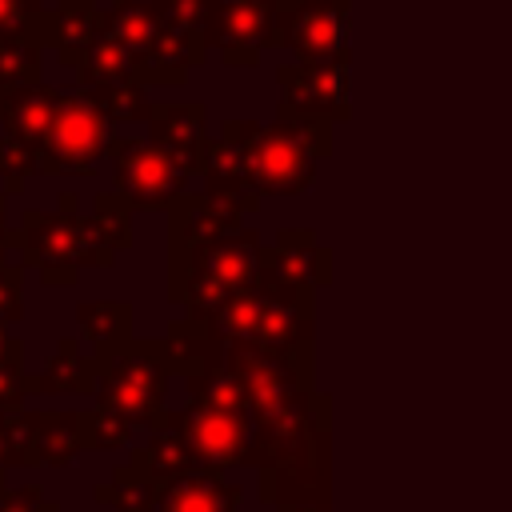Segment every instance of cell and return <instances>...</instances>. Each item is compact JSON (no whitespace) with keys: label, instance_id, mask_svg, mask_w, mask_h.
<instances>
[{"label":"cell","instance_id":"obj_1","mask_svg":"<svg viewBox=\"0 0 512 512\" xmlns=\"http://www.w3.org/2000/svg\"><path fill=\"white\" fill-rule=\"evenodd\" d=\"M260 280V232L240 224L172 252V300L188 308V320H208L236 296L256 292Z\"/></svg>","mask_w":512,"mask_h":512},{"label":"cell","instance_id":"obj_2","mask_svg":"<svg viewBox=\"0 0 512 512\" xmlns=\"http://www.w3.org/2000/svg\"><path fill=\"white\" fill-rule=\"evenodd\" d=\"M164 424L176 428V436L184 440V448L200 468L224 472V468L248 464L252 420L236 380L224 368L188 376V404L176 416H164Z\"/></svg>","mask_w":512,"mask_h":512},{"label":"cell","instance_id":"obj_3","mask_svg":"<svg viewBox=\"0 0 512 512\" xmlns=\"http://www.w3.org/2000/svg\"><path fill=\"white\" fill-rule=\"evenodd\" d=\"M168 348L160 340H128L116 352L96 356V396L100 412L124 420L128 428L164 424V392H168Z\"/></svg>","mask_w":512,"mask_h":512},{"label":"cell","instance_id":"obj_4","mask_svg":"<svg viewBox=\"0 0 512 512\" xmlns=\"http://www.w3.org/2000/svg\"><path fill=\"white\" fill-rule=\"evenodd\" d=\"M232 144L240 148L244 176L256 192L272 196H296L312 184V156L316 144L292 124H276L264 132H244V124H232Z\"/></svg>","mask_w":512,"mask_h":512},{"label":"cell","instance_id":"obj_5","mask_svg":"<svg viewBox=\"0 0 512 512\" xmlns=\"http://www.w3.org/2000/svg\"><path fill=\"white\" fill-rule=\"evenodd\" d=\"M208 324L224 336V340H240L264 352H296V348H312V308L300 304H284L272 300L264 292H248L228 300L224 308H216L208 316Z\"/></svg>","mask_w":512,"mask_h":512},{"label":"cell","instance_id":"obj_6","mask_svg":"<svg viewBox=\"0 0 512 512\" xmlns=\"http://www.w3.org/2000/svg\"><path fill=\"white\" fill-rule=\"evenodd\" d=\"M328 280V252L316 244L308 228H284L272 248H260V280L256 292L312 308L316 284Z\"/></svg>","mask_w":512,"mask_h":512},{"label":"cell","instance_id":"obj_7","mask_svg":"<svg viewBox=\"0 0 512 512\" xmlns=\"http://www.w3.org/2000/svg\"><path fill=\"white\" fill-rule=\"evenodd\" d=\"M116 184L120 200L136 208H164L180 196L184 188V168L164 152V148H144V144H120L116 148Z\"/></svg>","mask_w":512,"mask_h":512},{"label":"cell","instance_id":"obj_8","mask_svg":"<svg viewBox=\"0 0 512 512\" xmlns=\"http://www.w3.org/2000/svg\"><path fill=\"white\" fill-rule=\"evenodd\" d=\"M260 500L268 504H324L328 508V444L288 460L260 468Z\"/></svg>","mask_w":512,"mask_h":512},{"label":"cell","instance_id":"obj_9","mask_svg":"<svg viewBox=\"0 0 512 512\" xmlns=\"http://www.w3.org/2000/svg\"><path fill=\"white\" fill-rule=\"evenodd\" d=\"M240 504H244L240 484L224 480L212 468H192L160 488L152 512H240Z\"/></svg>","mask_w":512,"mask_h":512},{"label":"cell","instance_id":"obj_10","mask_svg":"<svg viewBox=\"0 0 512 512\" xmlns=\"http://www.w3.org/2000/svg\"><path fill=\"white\" fill-rule=\"evenodd\" d=\"M104 128L88 108H64L52 128V152L56 160H68L64 168H92L88 160L100 152Z\"/></svg>","mask_w":512,"mask_h":512},{"label":"cell","instance_id":"obj_11","mask_svg":"<svg viewBox=\"0 0 512 512\" xmlns=\"http://www.w3.org/2000/svg\"><path fill=\"white\" fill-rule=\"evenodd\" d=\"M76 320H80V336L96 348V356H104V352H116L120 344H128L132 304H124V300H84L76 308Z\"/></svg>","mask_w":512,"mask_h":512},{"label":"cell","instance_id":"obj_12","mask_svg":"<svg viewBox=\"0 0 512 512\" xmlns=\"http://www.w3.org/2000/svg\"><path fill=\"white\" fill-rule=\"evenodd\" d=\"M132 468H140L152 484H168V480H176V476H184V472H192V468H200L196 460H192V452L184 448V440L176 436V428L172 424H160L156 428V436L132 456Z\"/></svg>","mask_w":512,"mask_h":512},{"label":"cell","instance_id":"obj_13","mask_svg":"<svg viewBox=\"0 0 512 512\" xmlns=\"http://www.w3.org/2000/svg\"><path fill=\"white\" fill-rule=\"evenodd\" d=\"M40 392H96V356H84L76 340H60L52 360L44 364L40 380H32Z\"/></svg>","mask_w":512,"mask_h":512},{"label":"cell","instance_id":"obj_14","mask_svg":"<svg viewBox=\"0 0 512 512\" xmlns=\"http://www.w3.org/2000/svg\"><path fill=\"white\" fill-rule=\"evenodd\" d=\"M100 500H108L116 512H152L156 508V496H160V484H152L140 468H116L112 484H104L96 492Z\"/></svg>","mask_w":512,"mask_h":512},{"label":"cell","instance_id":"obj_15","mask_svg":"<svg viewBox=\"0 0 512 512\" xmlns=\"http://www.w3.org/2000/svg\"><path fill=\"white\" fill-rule=\"evenodd\" d=\"M24 396V376H20V340H12L0 328V412H16Z\"/></svg>","mask_w":512,"mask_h":512},{"label":"cell","instance_id":"obj_16","mask_svg":"<svg viewBox=\"0 0 512 512\" xmlns=\"http://www.w3.org/2000/svg\"><path fill=\"white\" fill-rule=\"evenodd\" d=\"M128 436H132V428L100 408L84 416V448H120V444H128Z\"/></svg>","mask_w":512,"mask_h":512},{"label":"cell","instance_id":"obj_17","mask_svg":"<svg viewBox=\"0 0 512 512\" xmlns=\"http://www.w3.org/2000/svg\"><path fill=\"white\" fill-rule=\"evenodd\" d=\"M20 304H24V288H20V268L0 260V328L20 320Z\"/></svg>","mask_w":512,"mask_h":512},{"label":"cell","instance_id":"obj_18","mask_svg":"<svg viewBox=\"0 0 512 512\" xmlns=\"http://www.w3.org/2000/svg\"><path fill=\"white\" fill-rule=\"evenodd\" d=\"M0 512H56V504L44 500L36 484H24L16 492H0Z\"/></svg>","mask_w":512,"mask_h":512},{"label":"cell","instance_id":"obj_19","mask_svg":"<svg viewBox=\"0 0 512 512\" xmlns=\"http://www.w3.org/2000/svg\"><path fill=\"white\" fill-rule=\"evenodd\" d=\"M280 512H328L324 504H276Z\"/></svg>","mask_w":512,"mask_h":512}]
</instances>
